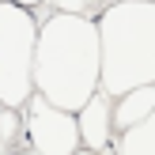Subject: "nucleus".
I'll return each instance as SVG.
<instances>
[{
  "label": "nucleus",
  "mask_w": 155,
  "mask_h": 155,
  "mask_svg": "<svg viewBox=\"0 0 155 155\" xmlns=\"http://www.w3.org/2000/svg\"><path fill=\"white\" fill-rule=\"evenodd\" d=\"M110 4H155V0H106V8Z\"/></svg>",
  "instance_id": "9b49d317"
},
{
  "label": "nucleus",
  "mask_w": 155,
  "mask_h": 155,
  "mask_svg": "<svg viewBox=\"0 0 155 155\" xmlns=\"http://www.w3.org/2000/svg\"><path fill=\"white\" fill-rule=\"evenodd\" d=\"M15 155H34V151H30V148H19V151H15Z\"/></svg>",
  "instance_id": "ddd939ff"
},
{
  "label": "nucleus",
  "mask_w": 155,
  "mask_h": 155,
  "mask_svg": "<svg viewBox=\"0 0 155 155\" xmlns=\"http://www.w3.org/2000/svg\"><path fill=\"white\" fill-rule=\"evenodd\" d=\"M76 125H80V148L106 155L114 144V98L106 91L91 95L83 102V110L76 114Z\"/></svg>",
  "instance_id": "39448f33"
},
{
  "label": "nucleus",
  "mask_w": 155,
  "mask_h": 155,
  "mask_svg": "<svg viewBox=\"0 0 155 155\" xmlns=\"http://www.w3.org/2000/svg\"><path fill=\"white\" fill-rule=\"evenodd\" d=\"M45 4H53L61 15H83V19H98L106 8V0H45Z\"/></svg>",
  "instance_id": "1a4fd4ad"
},
{
  "label": "nucleus",
  "mask_w": 155,
  "mask_h": 155,
  "mask_svg": "<svg viewBox=\"0 0 155 155\" xmlns=\"http://www.w3.org/2000/svg\"><path fill=\"white\" fill-rule=\"evenodd\" d=\"M12 4H19V8H27V12H34V8L45 4V0H12Z\"/></svg>",
  "instance_id": "9d476101"
},
{
  "label": "nucleus",
  "mask_w": 155,
  "mask_h": 155,
  "mask_svg": "<svg viewBox=\"0 0 155 155\" xmlns=\"http://www.w3.org/2000/svg\"><path fill=\"white\" fill-rule=\"evenodd\" d=\"M102 76V49H98V27L83 15L53 12L42 19L34 42V95L49 106L80 114L91 95H98Z\"/></svg>",
  "instance_id": "f257e3e1"
},
{
  "label": "nucleus",
  "mask_w": 155,
  "mask_h": 155,
  "mask_svg": "<svg viewBox=\"0 0 155 155\" xmlns=\"http://www.w3.org/2000/svg\"><path fill=\"white\" fill-rule=\"evenodd\" d=\"M155 114V87H133L125 95L114 98V133H125V129L140 125L144 117Z\"/></svg>",
  "instance_id": "423d86ee"
},
{
  "label": "nucleus",
  "mask_w": 155,
  "mask_h": 155,
  "mask_svg": "<svg viewBox=\"0 0 155 155\" xmlns=\"http://www.w3.org/2000/svg\"><path fill=\"white\" fill-rule=\"evenodd\" d=\"M23 114L19 110H8L0 106V155H15L23 148Z\"/></svg>",
  "instance_id": "6e6552de"
},
{
  "label": "nucleus",
  "mask_w": 155,
  "mask_h": 155,
  "mask_svg": "<svg viewBox=\"0 0 155 155\" xmlns=\"http://www.w3.org/2000/svg\"><path fill=\"white\" fill-rule=\"evenodd\" d=\"M114 155H155V114H151V117H144L140 125L117 133Z\"/></svg>",
  "instance_id": "0eeeda50"
},
{
  "label": "nucleus",
  "mask_w": 155,
  "mask_h": 155,
  "mask_svg": "<svg viewBox=\"0 0 155 155\" xmlns=\"http://www.w3.org/2000/svg\"><path fill=\"white\" fill-rule=\"evenodd\" d=\"M34 12L4 0L0 4V106L8 110H23L27 98L34 95Z\"/></svg>",
  "instance_id": "7ed1b4c3"
},
{
  "label": "nucleus",
  "mask_w": 155,
  "mask_h": 155,
  "mask_svg": "<svg viewBox=\"0 0 155 155\" xmlns=\"http://www.w3.org/2000/svg\"><path fill=\"white\" fill-rule=\"evenodd\" d=\"M95 27L102 49L98 91L117 98L133 87H155V4H110Z\"/></svg>",
  "instance_id": "f03ea898"
},
{
  "label": "nucleus",
  "mask_w": 155,
  "mask_h": 155,
  "mask_svg": "<svg viewBox=\"0 0 155 155\" xmlns=\"http://www.w3.org/2000/svg\"><path fill=\"white\" fill-rule=\"evenodd\" d=\"M0 4H4V0H0Z\"/></svg>",
  "instance_id": "4468645a"
},
{
  "label": "nucleus",
  "mask_w": 155,
  "mask_h": 155,
  "mask_svg": "<svg viewBox=\"0 0 155 155\" xmlns=\"http://www.w3.org/2000/svg\"><path fill=\"white\" fill-rule=\"evenodd\" d=\"M76 155H98V151H87V148H80V151H76Z\"/></svg>",
  "instance_id": "f8f14e48"
},
{
  "label": "nucleus",
  "mask_w": 155,
  "mask_h": 155,
  "mask_svg": "<svg viewBox=\"0 0 155 155\" xmlns=\"http://www.w3.org/2000/svg\"><path fill=\"white\" fill-rule=\"evenodd\" d=\"M23 136L34 155H76L80 151V125L76 114L49 106L42 95H30L23 106Z\"/></svg>",
  "instance_id": "20e7f679"
}]
</instances>
